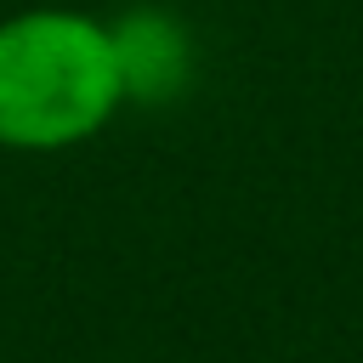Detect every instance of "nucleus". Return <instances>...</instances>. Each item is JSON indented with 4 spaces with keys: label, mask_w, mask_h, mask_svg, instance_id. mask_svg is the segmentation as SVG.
Returning a JSON list of instances; mask_svg holds the SVG:
<instances>
[{
    "label": "nucleus",
    "mask_w": 363,
    "mask_h": 363,
    "mask_svg": "<svg viewBox=\"0 0 363 363\" xmlns=\"http://www.w3.org/2000/svg\"><path fill=\"white\" fill-rule=\"evenodd\" d=\"M125 108L113 34L68 6H28L0 23V147L62 153Z\"/></svg>",
    "instance_id": "1"
},
{
    "label": "nucleus",
    "mask_w": 363,
    "mask_h": 363,
    "mask_svg": "<svg viewBox=\"0 0 363 363\" xmlns=\"http://www.w3.org/2000/svg\"><path fill=\"white\" fill-rule=\"evenodd\" d=\"M113 34V57H119V79H125V102L142 96H170L187 74V34L176 28V17L164 11H130L119 23H108Z\"/></svg>",
    "instance_id": "2"
}]
</instances>
